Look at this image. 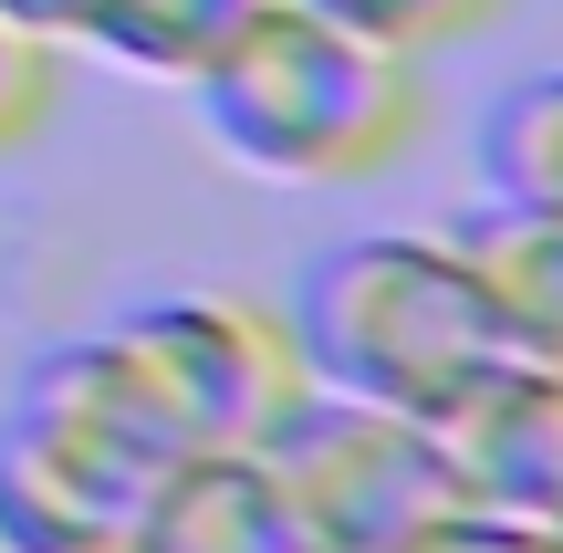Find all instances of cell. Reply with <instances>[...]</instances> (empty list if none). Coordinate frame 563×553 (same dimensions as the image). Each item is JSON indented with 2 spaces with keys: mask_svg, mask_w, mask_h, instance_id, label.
Listing matches in <instances>:
<instances>
[{
  "mask_svg": "<svg viewBox=\"0 0 563 553\" xmlns=\"http://www.w3.org/2000/svg\"><path fill=\"white\" fill-rule=\"evenodd\" d=\"M470 167H481V199L553 209L563 220V63H532V74H511L501 95L481 104Z\"/></svg>",
  "mask_w": 563,
  "mask_h": 553,
  "instance_id": "obj_9",
  "label": "cell"
},
{
  "mask_svg": "<svg viewBox=\"0 0 563 553\" xmlns=\"http://www.w3.org/2000/svg\"><path fill=\"white\" fill-rule=\"evenodd\" d=\"M397 553H563L553 522H511V512H470V501H449L439 522H418Z\"/></svg>",
  "mask_w": 563,
  "mask_h": 553,
  "instance_id": "obj_12",
  "label": "cell"
},
{
  "mask_svg": "<svg viewBox=\"0 0 563 553\" xmlns=\"http://www.w3.org/2000/svg\"><path fill=\"white\" fill-rule=\"evenodd\" d=\"M282 334L302 355V387L365 397L439 429L470 387L511 355L490 283L470 272V251L439 230H344L292 272Z\"/></svg>",
  "mask_w": 563,
  "mask_h": 553,
  "instance_id": "obj_1",
  "label": "cell"
},
{
  "mask_svg": "<svg viewBox=\"0 0 563 553\" xmlns=\"http://www.w3.org/2000/svg\"><path fill=\"white\" fill-rule=\"evenodd\" d=\"M42 115H53V42L0 21V146H21Z\"/></svg>",
  "mask_w": 563,
  "mask_h": 553,
  "instance_id": "obj_13",
  "label": "cell"
},
{
  "mask_svg": "<svg viewBox=\"0 0 563 553\" xmlns=\"http://www.w3.org/2000/svg\"><path fill=\"white\" fill-rule=\"evenodd\" d=\"M251 450L292 512V553H397L418 522H439L460 501L428 418L365 408L334 387H302Z\"/></svg>",
  "mask_w": 563,
  "mask_h": 553,
  "instance_id": "obj_4",
  "label": "cell"
},
{
  "mask_svg": "<svg viewBox=\"0 0 563 553\" xmlns=\"http://www.w3.org/2000/svg\"><path fill=\"white\" fill-rule=\"evenodd\" d=\"M439 460L470 512H511V522H553L563 533V366L501 355L439 418Z\"/></svg>",
  "mask_w": 563,
  "mask_h": 553,
  "instance_id": "obj_6",
  "label": "cell"
},
{
  "mask_svg": "<svg viewBox=\"0 0 563 553\" xmlns=\"http://www.w3.org/2000/svg\"><path fill=\"white\" fill-rule=\"evenodd\" d=\"M178 450L104 324L32 345L0 397V553H125Z\"/></svg>",
  "mask_w": 563,
  "mask_h": 553,
  "instance_id": "obj_3",
  "label": "cell"
},
{
  "mask_svg": "<svg viewBox=\"0 0 563 553\" xmlns=\"http://www.w3.org/2000/svg\"><path fill=\"white\" fill-rule=\"evenodd\" d=\"M449 241L470 251V272L490 283L511 355H543L563 366V220L553 209H511V199H470L449 220Z\"/></svg>",
  "mask_w": 563,
  "mask_h": 553,
  "instance_id": "obj_8",
  "label": "cell"
},
{
  "mask_svg": "<svg viewBox=\"0 0 563 553\" xmlns=\"http://www.w3.org/2000/svg\"><path fill=\"white\" fill-rule=\"evenodd\" d=\"M104 334L125 345V366L146 376V397L188 450H251L302 397V355L282 313L241 303V292H146V303L104 313Z\"/></svg>",
  "mask_w": 563,
  "mask_h": 553,
  "instance_id": "obj_5",
  "label": "cell"
},
{
  "mask_svg": "<svg viewBox=\"0 0 563 553\" xmlns=\"http://www.w3.org/2000/svg\"><path fill=\"white\" fill-rule=\"evenodd\" d=\"M125 553H292V512H282L262 450H178Z\"/></svg>",
  "mask_w": 563,
  "mask_h": 553,
  "instance_id": "obj_7",
  "label": "cell"
},
{
  "mask_svg": "<svg viewBox=\"0 0 563 553\" xmlns=\"http://www.w3.org/2000/svg\"><path fill=\"white\" fill-rule=\"evenodd\" d=\"M262 0H95L84 11V53L115 63V74H146V84H188L209 53H220Z\"/></svg>",
  "mask_w": 563,
  "mask_h": 553,
  "instance_id": "obj_10",
  "label": "cell"
},
{
  "mask_svg": "<svg viewBox=\"0 0 563 553\" xmlns=\"http://www.w3.org/2000/svg\"><path fill=\"white\" fill-rule=\"evenodd\" d=\"M188 115L241 178L272 188H334L376 178L407 136H418L428 95L418 63L386 42L344 32L313 0H262L220 53L188 74Z\"/></svg>",
  "mask_w": 563,
  "mask_h": 553,
  "instance_id": "obj_2",
  "label": "cell"
},
{
  "mask_svg": "<svg viewBox=\"0 0 563 553\" xmlns=\"http://www.w3.org/2000/svg\"><path fill=\"white\" fill-rule=\"evenodd\" d=\"M84 11H95V0H0V21H11V32H32V42H74Z\"/></svg>",
  "mask_w": 563,
  "mask_h": 553,
  "instance_id": "obj_14",
  "label": "cell"
},
{
  "mask_svg": "<svg viewBox=\"0 0 563 553\" xmlns=\"http://www.w3.org/2000/svg\"><path fill=\"white\" fill-rule=\"evenodd\" d=\"M313 11H334L344 32H365V42H386V53H449V42H470V32H490L501 21V0H313Z\"/></svg>",
  "mask_w": 563,
  "mask_h": 553,
  "instance_id": "obj_11",
  "label": "cell"
}]
</instances>
